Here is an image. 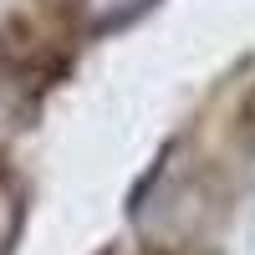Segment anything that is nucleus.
Returning a JSON list of instances; mask_svg holds the SVG:
<instances>
[{"mask_svg":"<svg viewBox=\"0 0 255 255\" xmlns=\"http://www.w3.org/2000/svg\"><path fill=\"white\" fill-rule=\"evenodd\" d=\"M143 10H153V0H77L82 31H118L128 20H138Z\"/></svg>","mask_w":255,"mask_h":255,"instance_id":"obj_1","label":"nucleus"},{"mask_svg":"<svg viewBox=\"0 0 255 255\" xmlns=\"http://www.w3.org/2000/svg\"><path fill=\"white\" fill-rule=\"evenodd\" d=\"M20 220H26V204H20V189L0 174V255H10L20 240Z\"/></svg>","mask_w":255,"mask_h":255,"instance_id":"obj_2","label":"nucleus"},{"mask_svg":"<svg viewBox=\"0 0 255 255\" xmlns=\"http://www.w3.org/2000/svg\"><path fill=\"white\" fill-rule=\"evenodd\" d=\"M245 123H250V133H255V92H250V102H245Z\"/></svg>","mask_w":255,"mask_h":255,"instance_id":"obj_3","label":"nucleus"}]
</instances>
